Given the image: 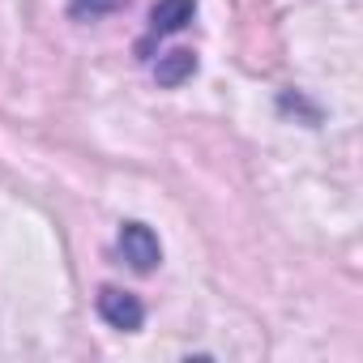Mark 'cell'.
Returning <instances> with one entry per match:
<instances>
[{
    "label": "cell",
    "mask_w": 363,
    "mask_h": 363,
    "mask_svg": "<svg viewBox=\"0 0 363 363\" xmlns=\"http://www.w3.org/2000/svg\"><path fill=\"white\" fill-rule=\"evenodd\" d=\"M99 312H103V320L116 325V329H137V325L145 320L141 299L128 295V291H116V286H107V291L99 295Z\"/></svg>",
    "instance_id": "cell-2"
},
{
    "label": "cell",
    "mask_w": 363,
    "mask_h": 363,
    "mask_svg": "<svg viewBox=\"0 0 363 363\" xmlns=\"http://www.w3.org/2000/svg\"><path fill=\"white\" fill-rule=\"evenodd\" d=\"M193 13H197V0H158L154 13H150V39L184 30L193 22Z\"/></svg>",
    "instance_id": "cell-3"
},
{
    "label": "cell",
    "mask_w": 363,
    "mask_h": 363,
    "mask_svg": "<svg viewBox=\"0 0 363 363\" xmlns=\"http://www.w3.org/2000/svg\"><path fill=\"white\" fill-rule=\"evenodd\" d=\"M120 252H124V261L133 265V269H154L158 265V257H162V248H158V235L150 231V227H141V223H128L124 231H120Z\"/></svg>",
    "instance_id": "cell-1"
},
{
    "label": "cell",
    "mask_w": 363,
    "mask_h": 363,
    "mask_svg": "<svg viewBox=\"0 0 363 363\" xmlns=\"http://www.w3.org/2000/svg\"><path fill=\"white\" fill-rule=\"evenodd\" d=\"M124 0H73V18H103V13H116Z\"/></svg>",
    "instance_id": "cell-5"
},
{
    "label": "cell",
    "mask_w": 363,
    "mask_h": 363,
    "mask_svg": "<svg viewBox=\"0 0 363 363\" xmlns=\"http://www.w3.org/2000/svg\"><path fill=\"white\" fill-rule=\"evenodd\" d=\"M193 69H197V60H193L189 52H171V56H167V60H162V65H158L154 73H158V82L175 86V82H184V77H189Z\"/></svg>",
    "instance_id": "cell-4"
}]
</instances>
